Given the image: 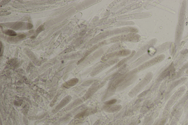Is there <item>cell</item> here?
Instances as JSON below:
<instances>
[{"mask_svg": "<svg viewBox=\"0 0 188 125\" xmlns=\"http://www.w3.org/2000/svg\"><path fill=\"white\" fill-rule=\"evenodd\" d=\"M128 28H120L113 29L109 31H105L104 32L98 35L93 38L91 41V43L92 44H96L97 43L105 40V39L112 38L117 35L126 34L129 32Z\"/></svg>", "mask_w": 188, "mask_h": 125, "instance_id": "6da1fadb", "label": "cell"}, {"mask_svg": "<svg viewBox=\"0 0 188 125\" xmlns=\"http://www.w3.org/2000/svg\"><path fill=\"white\" fill-rule=\"evenodd\" d=\"M111 44L123 42H137L140 40L139 35L136 34H124L109 38Z\"/></svg>", "mask_w": 188, "mask_h": 125, "instance_id": "7a4b0ae2", "label": "cell"}, {"mask_svg": "<svg viewBox=\"0 0 188 125\" xmlns=\"http://www.w3.org/2000/svg\"><path fill=\"white\" fill-rule=\"evenodd\" d=\"M131 51L126 49L117 51L105 55L101 58V61L105 62L112 60L117 59V58L125 56H128L132 53Z\"/></svg>", "mask_w": 188, "mask_h": 125, "instance_id": "3957f363", "label": "cell"}, {"mask_svg": "<svg viewBox=\"0 0 188 125\" xmlns=\"http://www.w3.org/2000/svg\"><path fill=\"white\" fill-rule=\"evenodd\" d=\"M152 77V73H150L147 74L143 79L129 92L128 94L129 96L133 98L138 94L149 83Z\"/></svg>", "mask_w": 188, "mask_h": 125, "instance_id": "277c9868", "label": "cell"}, {"mask_svg": "<svg viewBox=\"0 0 188 125\" xmlns=\"http://www.w3.org/2000/svg\"><path fill=\"white\" fill-rule=\"evenodd\" d=\"M119 61L118 59L112 60H109V61L103 62L100 65H98L94 69L93 71L92 72L91 75L92 77H95L98 74L101 73V72L104 71L105 69H107L111 66L116 64Z\"/></svg>", "mask_w": 188, "mask_h": 125, "instance_id": "5b68a950", "label": "cell"}, {"mask_svg": "<svg viewBox=\"0 0 188 125\" xmlns=\"http://www.w3.org/2000/svg\"><path fill=\"white\" fill-rule=\"evenodd\" d=\"M161 57H160V56H158L157 57H156L153 58V59L150 60H148L145 63L141 65L140 66H139L138 67H137L136 69H134V70H132V71L130 72L131 74L134 75V74H136L139 73V72H140L143 70L147 69V68L151 67L153 65H155L156 64L159 62L161 61Z\"/></svg>", "mask_w": 188, "mask_h": 125, "instance_id": "8992f818", "label": "cell"}, {"mask_svg": "<svg viewBox=\"0 0 188 125\" xmlns=\"http://www.w3.org/2000/svg\"><path fill=\"white\" fill-rule=\"evenodd\" d=\"M105 83L104 82L99 83L97 82L94 83L92 85L91 87L88 90L87 93L85 94L84 98L87 99L90 98L92 96L99 90L103 86Z\"/></svg>", "mask_w": 188, "mask_h": 125, "instance_id": "52a82bcc", "label": "cell"}, {"mask_svg": "<svg viewBox=\"0 0 188 125\" xmlns=\"http://www.w3.org/2000/svg\"><path fill=\"white\" fill-rule=\"evenodd\" d=\"M136 52L134 51H133L132 52V53L130 55V56H127L126 58H125L124 59H123L122 60H120V61H119L118 63L113 66V67L111 68V69L109 70L108 71L106 72V74H108L109 73H110L111 72L114 71V70L117 69V68H118L121 67V66H124L125 64L126 63V62H128V61H129L132 58L134 57L135 53Z\"/></svg>", "mask_w": 188, "mask_h": 125, "instance_id": "ba28073f", "label": "cell"}, {"mask_svg": "<svg viewBox=\"0 0 188 125\" xmlns=\"http://www.w3.org/2000/svg\"><path fill=\"white\" fill-rule=\"evenodd\" d=\"M143 13H137L135 14L131 15H125L119 17H118L116 18L117 20H129V19H139L143 18L144 16H143L144 15Z\"/></svg>", "mask_w": 188, "mask_h": 125, "instance_id": "9c48e42d", "label": "cell"}, {"mask_svg": "<svg viewBox=\"0 0 188 125\" xmlns=\"http://www.w3.org/2000/svg\"><path fill=\"white\" fill-rule=\"evenodd\" d=\"M122 106L119 104L113 105H105L104 110L105 112L109 113H114L122 109Z\"/></svg>", "mask_w": 188, "mask_h": 125, "instance_id": "30bf717a", "label": "cell"}, {"mask_svg": "<svg viewBox=\"0 0 188 125\" xmlns=\"http://www.w3.org/2000/svg\"><path fill=\"white\" fill-rule=\"evenodd\" d=\"M151 43H149L148 44H146L144 46L142 47V48H140L138 52H137V53H135L134 57L130 60H131V61L135 60V59H136V58L139 57L141 55H142V54H143L144 52H146L147 49L151 45Z\"/></svg>", "mask_w": 188, "mask_h": 125, "instance_id": "8fae6325", "label": "cell"}, {"mask_svg": "<svg viewBox=\"0 0 188 125\" xmlns=\"http://www.w3.org/2000/svg\"><path fill=\"white\" fill-rule=\"evenodd\" d=\"M116 90V89H115V88L113 87L112 86H110L107 89L106 91L105 92V94L103 97V101H105L107 98H109V97L113 95Z\"/></svg>", "mask_w": 188, "mask_h": 125, "instance_id": "7c38bea8", "label": "cell"}, {"mask_svg": "<svg viewBox=\"0 0 188 125\" xmlns=\"http://www.w3.org/2000/svg\"><path fill=\"white\" fill-rule=\"evenodd\" d=\"M122 43H117L116 44H115L114 45H113L109 49V50H108L107 54L111 53V52H115V51H117V50L122 49V48L123 47V44H121Z\"/></svg>", "mask_w": 188, "mask_h": 125, "instance_id": "4fadbf2b", "label": "cell"}, {"mask_svg": "<svg viewBox=\"0 0 188 125\" xmlns=\"http://www.w3.org/2000/svg\"><path fill=\"white\" fill-rule=\"evenodd\" d=\"M118 100L117 99H112L111 100L106 101L104 102L105 105H115L118 102Z\"/></svg>", "mask_w": 188, "mask_h": 125, "instance_id": "5bb4252c", "label": "cell"}, {"mask_svg": "<svg viewBox=\"0 0 188 125\" xmlns=\"http://www.w3.org/2000/svg\"><path fill=\"white\" fill-rule=\"evenodd\" d=\"M5 34L8 35L14 36L17 35L16 33L12 30H7L5 31Z\"/></svg>", "mask_w": 188, "mask_h": 125, "instance_id": "9a60e30c", "label": "cell"}, {"mask_svg": "<svg viewBox=\"0 0 188 125\" xmlns=\"http://www.w3.org/2000/svg\"><path fill=\"white\" fill-rule=\"evenodd\" d=\"M24 24V23L22 22L17 23L13 26V28L15 30H17L20 28Z\"/></svg>", "mask_w": 188, "mask_h": 125, "instance_id": "2e32d148", "label": "cell"}, {"mask_svg": "<svg viewBox=\"0 0 188 125\" xmlns=\"http://www.w3.org/2000/svg\"><path fill=\"white\" fill-rule=\"evenodd\" d=\"M148 92V91H144L143 92L141 93L138 96V97L139 98H142V97H143L144 96H145L147 94Z\"/></svg>", "mask_w": 188, "mask_h": 125, "instance_id": "e0dca14e", "label": "cell"}, {"mask_svg": "<svg viewBox=\"0 0 188 125\" xmlns=\"http://www.w3.org/2000/svg\"><path fill=\"white\" fill-rule=\"evenodd\" d=\"M33 25L32 24H30V23H28L27 24V28L28 29H31Z\"/></svg>", "mask_w": 188, "mask_h": 125, "instance_id": "ac0fdd59", "label": "cell"}]
</instances>
